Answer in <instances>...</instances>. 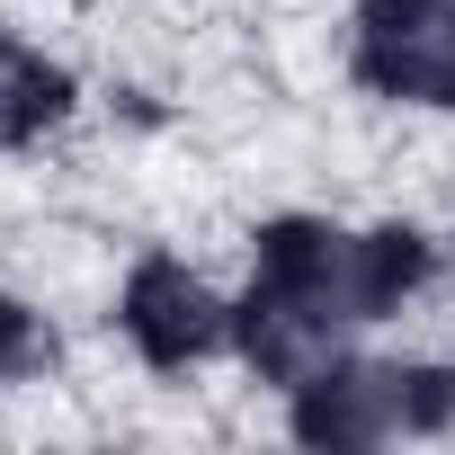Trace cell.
<instances>
[{
  "mask_svg": "<svg viewBox=\"0 0 455 455\" xmlns=\"http://www.w3.org/2000/svg\"><path fill=\"white\" fill-rule=\"evenodd\" d=\"M233 375L268 402L339 366L348 348L402 331L428 295H446V233L419 214H348V205H268L242 233L233 268Z\"/></svg>",
  "mask_w": 455,
  "mask_h": 455,
  "instance_id": "obj_1",
  "label": "cell"
},
{
  "mask_svg": "<svg viewBox=\"0 0 455 455\" xmlns=\"http://www.w3.org/2000/svg\"><path fill=\"white\" fill-rule=\"evenodd\" d=\"M233 322H242V295L223 268H205L196 251L179 242H143L116 277H108V304H99V331L108 348L179 393V384H205V375H233Z\"/></svg>",
  "mask_w": 455,
  "mask_h": 455,
  "instance_id": "obj_2",
  "label": "cell"
},
{
  "mask_svg": "<svg viewBox=\"0 0 455 455\" xmlns=\"http://www.w3.org/2000/svg\"><path fill=\"white\" fill-rule=\"evenodd\" d=\"M277 428L322 455H375V446H419L455 437V348H393L366 339L313 384L277 402Z\"/></svg>",
  "mask_w": 455,
  "mask_h": 455,
  "instance_id": "obj_3",
  "label": "cell"
},
{
  "mask_svg": "<svg viewBox=\"0 0 455 455\" xmlns=\"http://www.w3.org/2000/svg\"><path fill=\"white\" fill-rule=\"evenodd\" d=\"M348 99L455 134V0H339Z\"/></svg>",
  "mask_w": 455,
  "mask_h": 455,
  "instance_id": "obj_4",
  "label": "cell"
},
{
  "mask_svg": "<svg viewBox=\"0 0 455 455\" xmlns=\"http://www.w3.org/2000/svg\"><path fill=\"white\" fill-rule=\"evenodd\" d=\"M81 116H90V81L72 45L0 10V161H45L54 143H72Z\"/></svg>",
  "mask_w": 455,
  "mask_h": 455,
  "instance_id": "obj_5",
  "label": "cell"
},
{
  "mask_svg": "<svg viewBox=\"0 0 455 455\" xmlns=\"http://www.w3.org/2000/svg\"><path fill=\"white\" fill-rule=\"evenodd\" d=\"M72 375V331L63 313L28 286V277H0V402H36Z\"/></svg>",
  "mask_w": 455,
  "mask_h": 455,
  "instance_id": "obj_6",
  "label": "cell"
},
{
  "mask_svg": "<svg viewBox=\"0 0 455 455\" xmlns=\"http://www.w3.org/2000/svg\"><path fill=\"white\" fill-rule=\"evenodd\" d=\"M446 286H455V223H446Z\"/></svg>",
  "mask_w": 455,
  "mask_h": 455,
  "instance_id": "obj_7",
  "label": "cell"
}]
</instances>
